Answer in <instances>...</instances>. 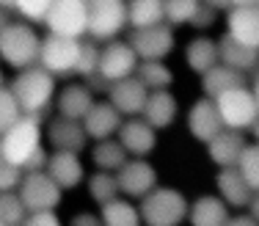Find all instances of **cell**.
Segmentation results:
<instances>
[{"label":"cell","instance_id":"6da1fadb","mask_svg":"<svg viewBox=\"0 0 259 226\" xmlns=\"http://www.w3.org/2000/svg\"><path fill=\"white\" fill-rule=\"evenodd\" d=\"M11 94L17 97L22 113H33L41 116L53 108L55 102V91H58V77L53 72H47L45 66H28V69H20L14 75V80L9 83Z\"/></svg>","mask_w":259,"mask_h":226},{"label":"cell","instance_id":"7a4b0ae2","mask_svg":"<svg viewBox=\"0 0 259 226\" xmlns=\"http://www.w3.org/2000/svg\"><path fill=\"white\" fill-rule=\"evenodd\" d=\"M41 36L25 20H9L0 28V61L3 66L20 72L39 64Z\"/></svg>","mask_w":259,"mask_h":226},{"label":"cell","instance_id":"3957f363","mask_svg":"<svg viewBox=\"0 0 259 226\" xmlns=\"http://www.w3.org/2000/svg\"><path fill=\"white\" fill-rule=\"evenodd\" d=\"M45 146V124L41 116L22 113L9 130L0 135V149H3V160L14 163V166L25 168V163L36 152Z\"/></svg>","mask_w":259,"mask_h":226},{"label":"cell","instance_id":"277c9868","mask_svg":"<svg viewBox=\"0 0 259 226\" xmlns=\"http://www.w3.org/2000/svg\"><path fill=\"white\" fill-rule=\"evenodd\" d=\"M188 199L171 185H155L144 199H138L141 223L146 226H180L188 221Z\"/></svg>","mask_w":259,"mask_h":226},{"label":"cell","instance_id":"5b68a950","mask_svg":"<svg viewBox=\"0 0 259 226\" xmlns=\"http://www.w3.org/2000/svg\"><path fill=\"white\" fill-rule=\"evenodd\" d=\"M127 28V0H89V30L97 44L119 39Z\"/></svg>","mask_w":259,"mask_h":226},{"label":"cell","instance_id":"8992f818","mask_svg":"<svg viewBox=\"0 0 259 226\" xmlns=\"http://www.w3.org/2000/svg\"><path fill=\"white\" fill-rule=\"evenodd\" d=\"M80 41L83 39H72V36H61L47 30V36H41L39 66H45L55 77L75 75V66L80 58Z\"/></svg>","mask_w":259,"mask_h":226},{"label":"cell","instance_id":"52a82bcc","mask_svg":"<svg viewBox=\"0 0 259 226\" xmlns=\"http://www.w3.org/2000/svg\"><path fill=\"white\" fill-rule=\"evenodd\" d=\"M215 105H218L224 127H232V130H243L245 132L259 116L254 91H251L248 85H234V88L218 94L215 97Z\"/></svg>","mask_w":259,"mask_h":226},{"label":"cell","instance_id":"ba28073f","mask_svg":"<svg viewBox=\"0 0 259 226\" xmlns=\"http://www.w3.org/2000/svg\"><path fill=\"white\" fill-rule=\"evenodd\" d=\"M45 28L50 33L83 39L89 30V0H53L45 17Z\"/></svg>","mask_w":259,"mask_h":226},{"label":"cell","instance_id":"9c48e42d","mask_svg":"<svg viewBox=\"0 0 259 226\" xmlns=\"http://www.w3.org/2000/svg\"><path fill=\"white\" fill-rule=\"evenodd\" d=\"M17 193H20V199H22V204H25L28 212L30 210H47V207L58 210V204L64 201V188H61L45 168L41 171H25Z\"/></svg>","mask_w":259,"mask_h":226},{"label":"cell","instance_id":"30bf717a","mask_svg":"<svg viewBox=\"0 0 259 226\" xmlns=\"http://www.w3.org/2000/svg\"><path fill=\"white\" fill-rule=\"evenodd\" d=\"M141 58L135 56L133 44L127 39H110L100 47V66H97V75L100 80L108 85L113 80H121V77L135 75Z\"/></svg>","mask_w":259,"mask_h":226},{"label":"cell","instance_id":"8fae6325","mask_svg":"<svg viewBox=\"0 0 259 226\" xmlns=\"http://www.w3.org/2000/svg\"><path fill=\"white\" fill-rule=\"evenodd\" d=\"M127 41L133 44L135 56L141 61H165L177 47L174 28L168 22H157V25H149V28H135Z\"/></svg>","mask_w":259,"mask_h":226},{"label":"cell","instance_id":"7c38bea8","mask_svg":"<svg viewBox=\"0 0 259 226\" xmlns=\"http://www.w3.org/2000/svg\"><path fill=\"white\" fill-rule=\"evenodd\" d=\"M45 144L50 146V152H80L83 155L91 141L85 135L80 119H69V116L55 113L45 124Z\"/></svg>","mask_w":259,"mask_h":226},{"label":"cell","instance_id":"4fadbf2b","mask_svg":"<svg viewBox=\"0 0 259 226\" xmlns=\"http://www.w3.org/2000/svg\"><path fill=\"white\" fill-rule=\"evenodd\" d=\"M116 179L121 196L138 201L157 185V168L146 157H127V163L116 171Z\"/></svg>","mask_w":259,"mask_h":226},{"label":"cell","instance_id":"5bb4252c","mask_svg":"<svg viewBox=\"0 0 259 226\" xmlns=\"http://www.w3.org/2000/svg\"><path fill=\"white\" fill-rule=\"evenodd\" d=\"M116 138L121 141L130 157H149L157 149V130L144 116H124Z\"/></svg>","mask_w":259,"mask_h":226},{"label":"cell","instance_id":"9a60e30c","mask_svg":"<svg viewBox=\"0 0 259 226\" xmlns=\"http://www.w3.org/2000/svg\"><path fill=\"white\" fill-rule=\"evenodd\" d=\"M185 124H188V132L193 135V141H199V144H207L215 132L224 130L218 105H215L212 97H204V94L190 105L188 116H185Z\"/></svg>","mask_w":259,"mask_h":226},{"label":"cell","instance_id":"2e32d148","mask_svg":"<svg viewBox=\"0 0 259 226\" xmlns=\"http://www.w3.org/2000/svg\"><path fill=\"white\" fill-rule=\"evenodd\" d=\"M80 121H83V130L89 135V141H102V138H110L119 132L124 116L116 111L113 102L105 97V100H94V105L85 111V116Z\"/></svg>","mask_w":259,"mask_h":226},{"label":"cell","instance_id":"e0dca14e","mask_svg":"<svg viewBox=\"0 0 259 226\" xmlns=\"http://www.w3.org/2000/svg\"><path fill=\"white\" fill-rule=\"evenodd\" d=\"M146 97H149V88L135 75L108 83V100L113 102V108L121 116H141L146 105Z\"/></svg>","mask_w":259,"mask_h":226},{"label":"cell","instance_id":"ac0fdd59","mask_svg":"<svg viewBox=\"0 0 259 226\" xmlns=\"http://www.w3.org/2000/svg\"><path fill=\"white\" fill-rule=\"evenodd\" d=\"M45 171L64 191H75L85 182V163L80 152H50Z\"/></svg>","mask_w":259,"mask_h":226},{"label":"cell","instance_id":"d6986e66","mask_svg":"<svg viewBox=\"0 0 259 226\" xmlns=\"http://www.w3.org/2000/svg\"><path fill=\"white\" fill-rule=\"evenodd\" d=\"M215 191L229 204V210H245L251 196H254V188L245 182V176L240 174L237 166L218 168V174H215Z\"/></svg>","mask_w":259,"mask_h":226},{"label":"cell","instance_id":"ffe728a7","mask_svg":"<svg viewBox=\"0 0 259 226\" xmlns=\"http://www.w3.org/2000/svg\"><path fill=\"white\" fill-rule=\"evenodd\" d=\"M226 33L259 50V6H229L226 9Z\"/></svg>","mask_w":259,"mask_h":226},{"label":"cell","instance_id":"44dd1931","mask_svg":"<svg viewBox=\"0 0 259 226\" xmlns=\"http://www.w3.org/2000/svg\"><path fill=\"white\" fill-rule=\"evenodd\" d=\"M94 88H91L85 80H72L66 85H61L55 91V113L69 116V119H83L85 111L94 105Z\"/></svg>","mask_w":259,"mask_h":226},{"label":"cell","instance_id":"7402d4cb","mask_svg":"<svg viewBox=\"0 0 259 226\" xmlns=\"http://www.w3.org/2000/svg\"><path fill=\"white\" fill-rule=\"evenodd\" d=\"M245 144H248V141H245V132L243 130L224 127V130L215 132L204 146H207V157H209V160H212L218 168H224V166H237L240 152H243Z\"/></svg>","mask_w":259,"mask_h":226},{"label":"cell","instance_id":"603a6c76","mask_svg":"<svg viewBox=\"0 0 259 226\" xmlns=\"http://www.w3.org/2000/svg\"><path fill=\"white\" fill-rule=\"evenodd\" d=\"M144 116L152 127L160 132V130H168L171 124L177 121L180 116V102L177 97L171 94V88H160V91H149L146 97V105H144Z\"/></svg>","mask_w":259,"mask_h":226},{"label":"cell","instance_id":"cb8c5ba5","mask_svg":"<svg viewBox=\"0 0 259 226\" xmlns=\"http://www.w3.org/2000/svg\"><path fill=\"white\" fill-rule=\"evenodd\" d=\"M218 58H221V64L232 66V69H240V72H245V75L259 69V50L237 41L229 33H224L218 39Z\"/></svg>","mask_w":259,"mask_h":226},{"label":"cell","instance_id":"d4e9b609","mask_svg":"<svg viewBox=\"0 0 259 226\" xmlns=\"http://www.w3.org/2000/svg\"><path fill=\"white\" fill-rule=\"evenodd\" d=\"M218 39L212 36H193V39L185 44V64L193 75H204L207 69H212L218 64Z\"/></svg>","mask_w":259,"mask_h":226},{"label":"cell","instance_id":"484cf974","mask_svg":"<svg viewBox=\"0 0 259 226\" xmlns=\"http://www.w3.org/2000/svg\"><path fill=\"white\" fill-rule=\"evenodd\" d=\"M188 221L193 226H224L229 221V204L212 193V196H199L188 207Z\"/></svg>","mask_w":259,"mask_h":226},{"label":"cell","instance_id":"4316f807","mask_svg":"<svg viewBox=\"0 0 259 226\" xmlns=\"http://www.w3.org/2000/svg\"><path fill=\"white\" fill-rule=\"evenodd\" d=\"M201 80V94L204 97H218V94H224V91H229L234 88V85H245V72H240V69H232V66H226V64H215L212 69H207L204 75H199Z\"/></svg>","mask_w":259,"mask_h":226},{"label":"cell","instance_id":"83f0119b","mask_svg":"<svg viewBox=\"0 0 259 226\" xmlns=\"http://www.w3.org/2000/svg\"><path fill=\"white\" fill-rule=\"evenodd\" d=\"M89 157H91V166L100 168V171H119L121 166L127 163V149L121 146V141L116 135L110 138H102V141H91V149H89Z\"/></svg>","mask_w":259,"mask_h":226},{"label":"cell","instance_id":"f1b7e54d","mask_svg":"<svg viewBox=\"0 0 259 226\" xmlns=\"http://www.w3.org/2000/svg\"><path fill=\"white\" fill-rule=\"evenodd\" d=\"M100 218L105 226H138L141 223V210L133 199L127 196H116L108 204L100 207Z\"/></svg>","mask_w":259,"mask_h":226},{"label":"cell","instance_id":"f546056e","mask_svg":"<svg viewBox=\"0 0 259 226\" xmlns=\"http://www.w3.org/2000/svg\"><path fill=\"white\" fill-rule=\"evenodd\" d=\"M165 22L163 0H127V25L130 28H149Z\"/></svg>","mask_w":259,"mask_h":226},{"label":"cell","instance_id":"4dcf8cb0","mask_svg":"<svg viewBox=\"0 0 259 226\" xmlns=\"http://www.w3.org/2000/svg\"><path fill=\"white\" fill-rule=\"evenodd\" d=\"M85 193H89V199L94 201L97 207H102V204H108L110 199L119 196V179H116L113 171L94 168V174L85 176Z\"/></svg>","mask_w":259,"mask_h":226},{"label":"cell","instance_id":"1f68e13d","mask_svg":"<svg viewBox=\"0 0 259 226\" xmlns=\"http://www.w3.org/2000/svg\"><path fill=\"white\" fill-rule=\"evenodd\" d=\"M135 77L146 85L149 91H160V88H171L174 85V69L165 61H141Z\"/></svg>","mask_w":259,"mask_h":226},{"label":"cell","instance_id":"d6a6232c","mask_svg":"<svg viewBox=\"0 0 259 226\" xmlns=\"http://www.w3.org/2000/svg\"><path fill=\"white\" fill-rule=\"evenodd\" d=\"M201 0H163V11H165V22L171 28H182L190 25L199 11Z\"/></svg>","mask_w":259,"mask_h":226},{"label":"cell","instance_id":"836d02e7","mask_svg":"<svg viewBox=\"0 0 259 226\" xmlns=\"http://www.w3.org/2000/svg\"><path fill=\"white\" fill-rule=\"evenodd\" d=\"M25 204L17 191H0V226H20L25 223Z\"/></svg>","mask_w":259,"mask_h":226},{"label":"cell","instance_id":"e575fe53","mask_svg":"<svg viewBox=\"0 0 259 226\" xmlns=\"http://www.w3.org/2000/svg\"><path fill=\"white\" fill-rule=\"evenodd\" d=\"M97 66H100V47H97L94 39H83L80 41V58H77V66H75V75L83 77L85 83H91L97 75Z\"/></svg>","mask_w":259,"mask_h":226},{"label":"cell","instance_id":"d590c367","mask_svg":"<svg viewBox=\"0 0 259 226\" xmlns=\"http://www.w3.org/2000/svg\"><path fill=\"white\" fill-rule=\"evenodd\" d=\"M237 168H240V174L245 176V182H248L254 191H259V141L243 146L240 160H237Z\"/></svg>","mask_w":259,"mask_h":226},{"label":"cell","instance_id":"8d00e7d4","mask_svg":"<svg viewBox=\"0 0 259 226\" xmlns=\"http://www.w3.org/2000/svg\"><path fill=\"white\" fill-rule=\"evenodd\" d=\"M50 3L53 0H14V14L20 20L30 22V25H45V17L50 11Z\"/></svg>","mask_w":259,"mask_h":226},{"label":"cell","instance_id":"74e56055","mask_svg":"<svg viewBox=\"0 0 259 226\" xmlns=\"http://www.w3.org/2000/svg\"><path fill=\"white\" fill-rule=\"evenodd\" d=\"M20 116H22V108H20V102H17V97L11 94L9 85H0V135H3Z\"/></svg>","mask_w":259,"mask_h":226},{"label":"cell","instance_id":"f35d334b","mask_svg":"<svg viewBox=\"0 0 259 226\" xmlns=\"http://www.w3.org/2000/svg\"><path fill=\"white\" fill-rule=\"evenodd\" d=\"M22 171L20 166H14V163L9 160H0V191H17L22 182Z\"/></svg>","mask_w":259,"mask_h":226},{"label":"cell","instance_id":"ab89813d","mask_svg":"<svg viewBox=\"0 0 259 226\" xmlns=\"http://www.w3.org/2000/svg\"><path fill=\"white\" fill-rule=\"evenodd\" d=\"M25 223L28 226H61V215L47 207V210H30L25 212Z\"/></svg>","mask_w":259,"mask_h":226},{"label":"cell","instance_id":"60d3db41","mask_svg":"<svg viewBox=\"0 0 259 226\" xmlns=\"http://www.w3.org/2000/svg\"><path fill=\"white\" fill-rule=\"evenodd\" d=\"M218 20V9H212V6H207V3H201L199 6V11H196V17H193V22H190V25L193 28H209L212 25V22Z\"/></svg>","mask_w":259,"mask_h":226},{"label":"cell","instance_id":"b9f144b4","mask_svg":"<svg viewBox=\"0 0 259 226\" xmlns=\"http://www.w3.org/2000/svg\"><path fill=\"white\" fill-rule=\"evenodd\" d=\"M69 223L72 226H97V223H102V218H100V212H77V215L69 218Z\"/></svg>","mask_w":259,"mask_h":226},{"label":"cell","instance_id":"7bdbcfd3","mask_svg":"<svg viewBox=\"0 0 259 226\" xmlns=\"http://www.w3.org/2000/svg\"><path fill=\"white\" fill-rule=\"evenodd\" d=\"M226 223H232V226H254L256 218L251 215V212H248V215H229V221H226Z\"/></svg>","mask_w":259,"mask_h":226},{"label":"cell","instance_id":"ee69618b","mask_svg":"<svg viewBox=\"0 0 259 226\" xmlns=\"http://www.w3.org/2000/svg\"><path fill=\"white\" fill-rule=\"evenodd\" d=\"M245 210L251 212V215L256 218V223H259V191H254V196H251V201H248V207Z\"/></svg>","mask_w":259,"mask_h":226},{"label":"cell","instance_id":"f6af8a7d","mask_svg":"<svg viewBox=\"0 0 259 226\" xmlns=\"http://www.w3.org/2000/svg\"><path fill=\"white\" fill-rule=\"evenodd\" d=\"M201 3H207V6H212V9H218V11H226L229 9V0H201Z\"/></svg>","mask_w":259,"mask_h":226},{"label":"cell","instance_id":"bcb514c9","mask_svg":"<svg viewBox=\"0 0 259 226\" xmlns=\"http://www.w3.org/2000/svg\"><path fill=\"white\" fill-rule=\"evenodd\" d=\"M251 91H254V100H256V108H259V72L254 77V85H251Z\"/></svg>","mask_w":259,"mask_h":226},{"label":"cell","instance_id":"7dc6e473","mask_svg":"<svg viewBox=\"0 0 259 226\" xmlns=\"http://www.w3.org/2000/svg\"><path fill=\"white\" fill-rule=\"evenodd\" d=\"M248 130H251V135H254V141H259V116H256V121L248 127Z\"/></svg>","mask_w":259,"mask_h":226},{"label":"cell","instance_id":"c3c4849f","mask_svg":"<svg viewBox=\"0 0 259 226\" xmlns=\"http://www.w3.org/2000/svg\"><path fill=\"white\" fill-rule=\"evenodd\" d=\"M0 9H6V11H14V0H0Z\"/></svg>","mask_w":259,"mask_h":226},{"label":"cell","instance_id":"681fc988","mask_svg":"<svg viewBox=\"0 0 259 226\" xmlns=\"http://www.w3.org/2000/svg\"><path fill=\"white\" fill-rule=\"evenodd\" d=\"M232 6H248V3H256V0H229Z\"/></svg>","mask_w":259,"mask_h":226},{"label":"cell","instance_id":"f907efd6","mask_svg":"<svg viewBox=\"0 0 259 226\" xmlns=\"http://www.w3.org/2000/svg\"><path fill=\"white\" fill-rule=\"evenodd\" d=\"M3 80H6V77H3V61H0V85H6Z\"/></svg>","mask_w":259,"mask_h":226},{"label":"cell","instance_id":"816d5d0a","mask_svg":"<svg viewBox=\"0 0 259 226\" xmlns=\"http://www.w3.org/2000/svg\"><path fill=\"white\" fill-rule=\"evenodd\" d=\"M0 160H3V149H0Z\"/></svg>","mask_w":259,"mask_h":226},{"label":"cell","instance_id":"f5cc1de1","mask_svg":"<svg viewBox=\"0 0 259 226\" xmlns=\"http://www.w3.org/2000/svg\"><path fill=\"white\" fill-rule=\"evenodd\" d=\"M256 6H259V0H256Z\"/></svg>","mask_w":259,"mask_h":226}]
</instances>
